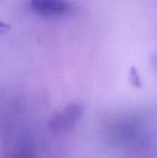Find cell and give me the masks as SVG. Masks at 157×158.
Masks as SVG:
<instances>
[{
  "label": "cell",
  "mask_w": 157,
  "mask_h": 158,
  "mask_svg": "<svg viewBox=\"0 0 157 158\" xmlns=\"http://www.w3.org/2000/svg\"><path fill=\"white\" fill-rule=\"evenodd\" d=\"M83 112V107L80 105H69L52 119L51 127L55 131H65L71 128L81 118Z\"/></svg>",
  "instance_id": "7a4b0ae2"
},
{
  "label": "cell",
  "mask_w": 157,
  "mask_h": 158,
  "mask_svg": "<svg viewBox=\"0 0 157 158\" xmlns=\"http://www.w3.org/2000/svg\"><path fill=\"white\" fill-rule=\"evenodd\" d=\"M9 29H10V26H9V25L0 20V35L8 32Z\"/></svg>",
  "instance_id": "3957f363"
},
{
  "label": "cell",
  "mask_w": 157,
  "mask_h": 158,
  "mask_svg": "<svg viewBox=\"0 0 157 158\" xmlns=\"http://www.w3.org/2000/svg\"><path fill=\"white\" fill-rule=\"evenodd\" d=\"M34 12L46 17H57L67 15L72 11L69 2L61 0H34L30 2Z\"/></svg>",
  "instance_id": "6da1fadb"
}]
</instances>
